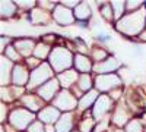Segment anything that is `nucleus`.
Returning a JSON list of instances; mask_svg holds the SVG:
<instances>
[{"instance_id": "obj_1", "label": "nucleus", "mask_w": 146, "mask_h": 132, "mask_svg": "<svg viewBox=\"0 0 146 132\" xmlns=\"http://www.w3.org/2000/svg\"><path fill=\"white\" fill-rule=\"evenodd\" d=\"M146 27V7L126 13L120 21H117V31L124 35H140Z\"/></svg>"}, {"instance_id": "obj_2", "label": "nucleus", "mask_w": 146, "mask_h": 132, "mask_svg": "<svg viewBox=\"0 0 146 132\" xmlns=\"http://www.w3.org/2000/svg\"><path fill=\"white\" fill-rule=\"evenodd\" d=\"M73 59H75V56L67 49H64V47H54L50 53L48 60H50V65L54 72L62 74V72L67 70L73 65Z\"/></svg>"}, {"instance_id": "obj_3", "label": "nucleus", "mask_w": 146, "mask_h": 132, "mask_svg": "<svg viewBox=\"0 0 146 132\" xmlns=\"http://www.w3.org/2000/svg\"><path fill=\"white\" fill-rule=\"evenodd\" d=\"M53 75H54V72H53V68L50 63H47V62H42L36 69H34L31 72V76H29V82H28V88L29 90H34L36 87H41L44 85L45 82H48L50 79H53Z\"/></svg>"}, {"instance_id": "obj_4", "label": "nucleus", "mask_w": 146, "mask_h": 132, "mask_svg": "<svg viewBox=\"0 0 146 132\" xmlns=\"http://www.w3.org/2000/svg\"><path fill=\"white\" fill-rule=\"evenodd\" d=\"M35 115L27 109H15L9 116V122L16 131H25L34 122Z\"/></svg>"}, {"instance_id": "obj_5", "label": "nucleus", "mask_w": 146, "mask_h": 132, "mask_svg": "<svg viewBox=\"0 0 146 132\" xmlns=\"http://www.w3.org/2000/svg\"><path fill=\"white\" fill-rule=\"evenodd\" d=\"M53 106L64 113H70L73 109H76V106H79V101L69 90H62L53 100Z\"/></svg>"}, {"instance_id": "obj_6", "label": "nucleus", "mask_w": 146, "mask_h": 132, "mask_svg": "<svg viewBox=\"0 0 146 132\" xmlns=\"http://www.w3.org/2000/svg\"><path fill=\"white\" fill-rule=\"evenodd\" d=\"M121 79L115 74H107V75H98L95 78V90L98 91H110L111 92L115 88H120Z\"/></svg>"}, {"instance_id": "obj_7", "label": "nucleus", "mask_w": 146, "mask_h": 132, "mask_svg": "<svg viewBox=\"0 0 146 132\" xmlns=\"http://www.w3.org/2000/svg\"><path fill=\"white\" fill-rule=\"evenodd\" d=\"M111 107H113V98L107 94H101L92 107V117L95 121H102V117L111 110Z\"/></svg>"}, {"instance_id": "obj_8", "label": "nucleus", "mask_w": 146, "mask_h": 132, "mask_svg": "<svg viewBox=\"0 0 146 132\" xmlns=\"http://www.w3.org/2000/svg\"><path fill=\"white\" fill-rule=\"evenodd\" d=\"M58 92H60V82H58L57 78L50 79L48 82H45L44 85H41L36 90V94H38L44 101H53Z\"/></svg>"}, {"instance_id": "obj_9", "label": "nucleus", "mask_w": 146, "mask_h": 132, "mask_svg": "<svg viewBox=\"0 0 146 132\" xmlns=\"http://www.w3.org/2000/svg\"><path fill=\"white\" fill-rule=\"evenodd\" d=\"M53 19L58 23V25L66 27V25H72L76 18H75V13H73L72 9H69V7H66L60 3L53 10Z\"/></svg>"}, {"instance_id": "obj_10", "label": "nucleus", "mask_w": 146, "mask_h": 132, "mask_svg": "<svg viewBox=\"0 0 146 132\" xmlns=\"http://www.w3.org/2000/svg\"><path fill=\"white\" fill-rule=\"evenodd\" d=\"M121 66L120 60H117L115 57L108 56L105 60L100 62V63H95L94 65V70L96 72L98 75H107V74H113L114 70H117Z\"/></svg>"}, {"instance_id": "obj_11", "label": "nucleus", "mask_w": 146, "mask_h": 132, "mask_svg": "<svg viewBox=\"0 0 146 132\" xmlns=\"http://www.w3.org/2000/svg\"><path fill=\"white\" fill-rule=\"evenodd\" d=\"M60 117H62L60 110L54 106H45L41 112H38V121H41L44 125L57 123Z\"/></svg>"}, {"instance_id": "obj_12", "label": "nucleus", "mask_w": 146, "mask_h": 132, "mask_svg": "<svg viewBox=\"0 0 146 132\" xmlns=\"http://www.w3.org/2000/svg\"><path fill=\"white\" fill-rule=\"evenodd\" d=\"M0 66H2V75H0V82L2 87H9V84L12 82V74H13V62L7 59L5 54H2V60H0Z\"/></svg>"}, {"instance_id": "obj_13", "label": "nucleus", "mask_w": 146, "mask_h": 132, "mask_svg": "<svg viewBox=\"0 0 146 132\" xmlns=\"http://www.w3.org/2000/svg\"><path fill=\"white\" fill-rule=\"evenodd\" d=\"M29 76L31 74L28 72V69L22 65H15L13 68V74H12V84L16 87H23V85H28L29 82Z\"/></svg>"}, {"instance_id": "obj_14", "label": "nucleus", "mask_w": 146, "mask_h": 132, "mask_svg": "<svg viewBox=\"0 0 146 132\" xmlns=\"http://www.w3.org/2000/svg\"><path fill=\"white\" fill-rule=\"evenodd\" d=\"M23 106L28 107V110L29 112H41L45 106H42V98L40 97L38 94H27V95H23V97L21 98Z\"/></svg>"}, {"instance_id": "obj_15", "label": "nucleus", "mask_w": 146, "mask_h": 132, "mask_svg": "<svg viewBox=\"0 0 146 132\" xmlns=\"http://www.w3.org/2000/svg\"><path fill=\"white\" fill-rule=\"evenodd\" d=\"M13 46L16 47L18 53L21 56H23V57H27V59L31 54H34V50H35V47H36V44H35V41L32 38H21V40H16Z\"/></svg>"}, {"instance_id": "obj_16", "label": "nucleus", "mask_w": 146, "mask_h": 132, "mask_svg": "<svg viewBox=\"0 0 146 132\" xmlns=\"http://www.w3.org/2000/svg\"><path fill=\"white\" fill-rule=\"evenodd\" d=\"M129 119H130V112L127 109V106L118 104L115 107V110H114V115H113V123L115 126L121 128V126H124V125H127L130 122Z\"/></svg>"}, {"instance_id": "obj_17", "label": "nucleus", "mask_w": 146, "mask_h": 132, "mask_svg": "<svg viewBox=\"0 0 146 132\" xmlns=\"http://www.w3.org/2000/svg\"><path fill=\"white\" fill-rule=\"evenodd\" d=\"M60 85H62L64 90H69L73 84H76L78 79H79V74L76 69H67L64 72H62V74H58L57 76Z\"/></svg>"}, {"instance_id": "obj_18", "label": "nucleus", "mask_w": 146, "mask_h": 132, "mask_svg": "<svg viewBox=\"0 0 146 132\" xmlns=\"http://www.w3.org/2000/svg\"><path fill=\"white\" fill-rule=\"evenodd\" d=\"M73 66H75V69L78 72H80V74H88L91 69H94L92 60L88 56H85L82 53L75 54V59H73Z\"/></svg>"}, {"instance_id": "obj_19", "label": "nucleus", "mask_w": 146, "mask_h": 132, "mask_svg": "<svg viewBox=\"0 0 146 132\" xmlns=\"http://www.w3.org/2000/svg\"><path fill=\"white\" fill-rule=\"evenodd\" d=\"M98 90H91V91H88V92H85L82 97H80V100H79V109L80 110H86L88 107H91L92 104H95V101L98 100Z\"/></svg>"}, {"instance_id": "obj_20", "label": "nucleus", "mask_w": 146, "mask_h": 132, "mask_svg": "<svg viewBox=\"0 0 146 132\" xmlns=\"http://www.w3.org/2000/svg\"><path fill=\"white\" fill-rule=\"evenodd\" d=\"M73 13H75V18H76L78 21L85 22V21H88V19L91 18L92 10H91V7H89V5H88L86 2H80L75 9H73Z\"/></svg>"}, {"instance_id": "obj_21", "label": "nucleus", "mask_w": 146, "mask_h": 132, "mask_svg": "<svg viewBox=\"0 0 146 132\" xmlns=\"http://www.w3.org/2000/svg\"><path fill=\"white\" fill-rule=\"evenodd\" d=\"M73 128V115L72 113H64L58 119L56 123V131L57 132H70Z\"/></svg>"}, {"instance_id": "obj_22", "label": "nucleus", "mask_w": 146, "mask_h": 132, "mask_svg": "<svg viewBox=\"0 0 146 132\" xmlns=\"http://www.w3.org/2000/svg\"><path fill=\"white\" fill-rule=\"evenodd\" d=\"M50 21V15L48 12L41 9V7H35L31 10V22L32 23H47Z\"/></svg>"}, {"instance_id": "obj_23", "label": "nucleus", "mask_w": 146, "mask_h": 132, "mask_svg": "<svg viewBox=\"0 0 146 132\" xmlns=\"http://www.w3.org/2000/svg\"><path fill=\"white\" fill-rule=\"evenodd\" d=\"M18 6L15 2H9V0H3L0 3V13H2V18H10L16 13Z\"/></svg>"}, {"instance_id": "obj_24", "label": "nucleus", "mask_w": 146, "mask_h": 132, "mask_svg": "<svg viewBox=\"0 0 146 132\" xmlns=\"http://www.w3.org/2000/svg\"><path fill=\"white\" fill-rule=\"evenodd\" d=\"M92 85H94V82H92V78L89 74H80L79 75V79H78V87L80 91L83 92H88L92 90Z\"/></svg>"}, {"instance_id": "obj_25", "label": "nucleus", "mask_w": 146, "mask_h": 132, "mask_svg": "<svg viewBox=\"0 0 146 132\" xmlns=\"http://www.w3.org/2000/svg\"><path fill=\"white\" fill-rule=\"evenodd\" d=\"M50 53H51V49H50V46H48L47 43H38L35 47V50H34V57L36 59H45V57H50Z\"/></svg>"}, {"instance_id": "obj_26", "label": "nucleus", "mask_w": 146, "mask_h": 132, "mask_svg": "<svg viewBox=\"0 0 146 132\" xmlns=\"http://www.w3.org/2000/svg\"><path fill=\"white\" fill-rule=\"evenodd\" d=\"M111 7H113V12H114V19L120 21L121 18L124 16V12H126V2H111Z\"/></svg>"}, {"instance_id": "obj_27", "label": "nucleus", "mask_w": 146, "mask_h": 132, "mask_svg": "<svg viewBox=\"0 0 146 132\" xmlns=\"http://www.w3.org/2000/svg\"><path fill=\"white\" fill-rule=\"evenodd\" d=\"M94 125H95V119L86 116V117L82 119V122L79 125V129H80V132H91L94 129Z\"/></svg>"}, {"instance_id": "obj_28", "label": "nucleus", "mask_w": 146, "mask_h": 132, "mask_svg": "<svg viewBox=\"0 0 146 132\" xmlns=\"http://www.w3.org/2000/svg\"><path fill=\"white\" fill-rule=\"evenodd\" d=\"M126 132H143V125L137 119H133L126 125Z\"/></svg>"}, {"instance_id": "obj_29", "label": "nucleus", "mask_w": 146, "mask_h": 132, "mask_svg": "<svg viewBox=\"0 0 146 132\" xmlns=\"http://www.w3.org/2000/svg\"><path fill=\"white\" fill-rule=\"evenodd\" d=\"M100 10H101V15H102L107 21H111V19H114V15H113L114 12H113L111 3H104V5H101Z\"/></svg>"}, {"instance_id": "obj_30", "label": "nucleus", "mask_w": 146, "mask_h": 132, "mask_svg": "<svg viewBox=\"0 0 146 132\" xmlns=\"http://www.w3.org/2000/svg\"><path fill=\"white\" fill-rule=\"evenodd\" d=\"M108 57V54H107V52L105 50H102V49H92V60L94 62H96V63H100V62H102V60H105V59Z\"/></svg>"}, {"instance_id": "obj_31", "label": "nucleus", "mask_w": 146, "mask_h": 132, "mask_svg": "<svg viewBox=\"0 0 146 132\" xmlns=\"http://www.w3.org/2000/svg\"><path fill=\"white\" fill-rule=\"evenodd\" d=\"M5 56H6L7 59H10L12 62H19V60H21V54L18 53V50H16L15 46H7Z\"/></svg>"}, {"instance_id": "obj_32", "label": "nucleus", "mask_w": 146, "mask_h": 132, "mask_svg": "<svg viewBox=\"0 0 146 132\" xmlns=\"http://www.w3.org/2000/svg\"><path fill=\"white\" fill-rule=\"evenodd\" d=\"M145 3L142 0H130V2H126V10L129 12H135V10H139L140 7H143Z\"/></svg>"}, {"instance_id": "obj_33", "label": "nucleus", "mask_w": 146, "mask_h": 132, "mask_svg": "<svg viewBox=\"0 0 146 132\" xmlns=\"http://www.w3.org/2000/svg\"><path fill=\"white\" fill-rule=\"evenodd\" d=\"M15 98L12 87H2V101H10Z\"/></svg>"}, {"instance_id": "obj_34", "label": "nucleus", "mask_w": 146, "mask_h": 132, "mask_svg": "<svg viewBox=\"0 0 146 132\" xmlns=\"http://www.w3.org/2000/svg\"><path fill=\"white\" fill-rule=\"evenodd\" d=\"M27 131L28 132H45V125L41 121H34Z\"/></svg>"}, {"instance_id": "obj_35", "label": "nucleus", "mask_w": 146, "mask_h": 132, "mask_svg": "<svg viewBox=\"0 0 146 132\" xmlns=\"http://www.w3.org/2000/svg\"><path fill=\"white\" fill-rule=\"evenodd\" d=\"M18 7L21 9H35V2H28V0H21V2H15Z\"/></svg>"}, {"instance_id": "obj_36", "label": "nucleus", "mask_w": 146, "mask_h": 132, "mask_svg": "<svg viewBox=\"0 0 146 132\" xmlns=\"http://www.w3.org/2000/svg\"><path fill=\"white\" fill-rule=\"evenodd\" d=\"M41 63H42V62L40 60V59H36V57H28V59H27V65H28L32 70H34V69H36Z\"/></svg>"}, {"instance_id": "obj_37", "label": "nucleus", "mask_w": 146, "mask_h": 132, "mask_svg": "<svg viewBox=\"0 0 146 132\" xmlns=\"http://www.w3.org/2000/svg\"><path fill=\"white\" fill-rule=\"evenodd\" d=\"M56 3H51V2H40V7L47 10V9H50V10H54L56 9Z\"/></svg>"}, {"instance_id": "obj_38", "label": "nucleus", "mask_w": 146, "mask_h": 132, "mask_svg": "<svg viewBox=\"0 0 146 132\" xmlns=\"http://www.w3.org/2000/svg\"><path fill=\"white\" fill-rule=\"evenodd\" d=\"M79 3H80V2H75V0H67V2H62V5L66 6V7H69V9H72V7L75 9Z\"/></svg>"}, {"instance_id": "obj_39", "label": "nucleus", "mask_w": 146, "mask_h": 132, "mask_svg": "<svg viewBox=\"0 0 146 132\" xmlns=\"http://www.w3.org/2000/svg\"><path fill=\"white\" fill-rule=\"evenodd\" d=\"M107 125H108V119L105 117V119H102V122L95 128V131H96V132H102V129H105V128H107Z\"/></svg>"}, {"instance_id": "obj_40", "label": "nucleus", "mask_w": 146, "mask_h": 132, "mask_svg": "<svg viewBox=\"0 0 146 132\" xmlns=\"http://www.w3.org/2000/svg\"><path fill=\"white\" fill-rule=\"evenodd\" d=\"M0 110H2V115H0V122H5L6 121V106L2 103V106H0Z\"/></svg>"}, {"instance_id": "obj_41", "label": "nucleus", "mask_w": 146, "mask_h": 132, "mask_svg": "<svg viewBox=\"0 0 146 132\" xmlns=\"http://www.w3.org/2000/svg\"><path fill=\"white\" fill-rule=\"evenodd\" d=\"M45 132H57V131H56V126L53 125H45Z\"/></svg>"}, {"instance_id": "obj_42", "label": "nucleus", "mask_w": 146, "mask_h": 132, "mask_svg": "<svg viewBox=\"0 0 146 132\" xmlns=\"http://www.w3.org/2000/svg\"><path fill=\"white\" fill-rule=\"evenodd\" d=\"M139 38H140L142 41H146V31H143V32L139 35Z\"/></svg>"}, {"instance_id": "obj_43", "label": "nucleus", "mask_w": 146, "mask_h": 132, "mask_svg": "<svg viewBox=\"0 0 146 132\" xmlns=\"http://www.w3.org/2000/svg\"><path fill=\"white\" fill-rule=\"evenodd\" d=\"M75 132H80V131H75Z\"/></svg>"}, {"instance_id": "obj_44", "label": "nucleus", "mask_w": 146, "mask_h": 132, "mask_svg": "<svg viewBox=\"0 0 146 132\" xmlns=\"http://www.w3.org/2000/svg\"><path fill=\"white\" fill-rule=\"evenodd\" d=\"M145 7H146V3H145Z\"/></svg>"}]
</instances>
